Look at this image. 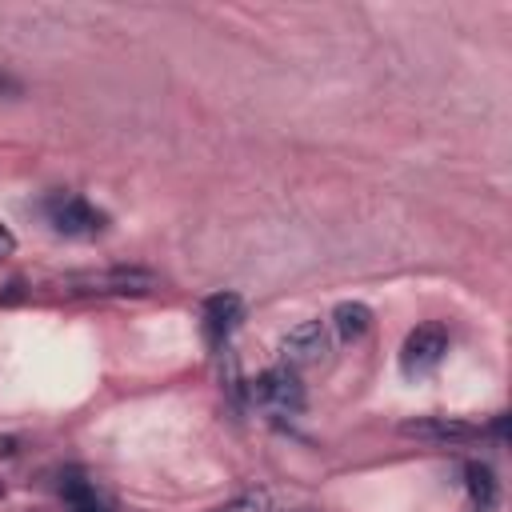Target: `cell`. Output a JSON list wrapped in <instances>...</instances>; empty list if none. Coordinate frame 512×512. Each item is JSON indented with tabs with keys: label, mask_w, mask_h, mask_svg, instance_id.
<instances>
[{
	"label": "cell",
	"mask_w": 512,
	"mask_h": 512,
	"mask_svg": "<svg viewBox=\"0 0 512 512\" xmlns=\"http://www.w3.org/2000/svg\"><path fill=\"white\" fill-rule=\"evenodd\" d=\"M280 352H284V364H292V368L320 364V360L328 356V328H324V320H304V324H296V328L284 336Z\"/></svg>",
	"instance_id": "277c9868"
},
{
	"label": "cell",
	"mask_w": 512,
	"mask_h": 512,
	"mask_svg": "<svg viewBox=\"0 0 512 512\" xmlns=\"http://www.w3.org/2000/svg\"><path fill=\"white\" fill-rule=\"evenodd\" d=\"M160 280L144 268H104V272H84L64 284L68 296H144Z\"/></svg>",
	"instance_id": "6da1fadb"
},
{
	"label": "cell",
	"mask_w": 512,
	"mask_h": 512,
	"mask_svg": "<svg viewBox=\"0 0 512 512\" xmlns=\"http://www.w3.org/2000/svg\"><path fill=\"white\" fill-rule=\"evenodd\" d=\"M48 220L60 236H76V240L104 232V212L92 208L84 196H56L52 208H48Z\"/></svg>",
	"instance_id": "3957f363"
},
{
	"label": "cell",
	"mask_w": 512,
	"mask_h": 512,
	"mask_svg": "<svg viewBox=\"0 0 512 512\" xmlns=\"http://www.w3.org/2000/svg\"><path fill=\"white\" fill-rule=\"evenodd\" d=\"M448 352V332L444 324H420L408 332L404 348H400V372L404 376H424L432 372Z\"/></svg>",
	"instance_id": "7a4b0ae2"
},
{
	"label": "cell",
	"mask_w": 512,
	"mask_h": 512,
	"mask_svg": "<svg viewBox=\"0 0 512 512\" xmlns=\"http://www.w3.org/2000/svg\"><path fill=\"white\" fill-rule=\"evenodd\" d=\"M16 252V236H12V228L0 220V260H8Z\"/></svg>",
	"instance_id": "8fae6325"
},
{
	"label": "cell",
	"mask_w": 512,
	"mask_h": 512,
	"mask_svg": "<svg viewBox=\"0 0 512 512\" xmlns=\"http://www.w3.org/2000/svg\"><path fill=\"white\" fill-rule=\"evenodd\" d=\"M212 512H268V496L264 492H244V496H236V500H228Z\"/></svg>",
	"instance_id": "30bf717a"
},
{
	"label": "cell",
	"mask_w": 512,
	"mask_h": 512,
	"mask_svg": "<svg viewBox=\"0 0 512 512\" xmlns=\"http://www.w3.org/2000/svg\"><path fill=\"white\" fill-rule=\"evenodd\" d=\"M240 312H244V300L236 296V292H216V296H208L204 300V340H208V348H220L228 336H232V328L240 324Z\"/></svg>",
	"instance_id": "52a82bcc"
},
{
	"label": "cell",
	"mask_w": 512,
	"mask_h": 512,
	"mask_svg": "<svg viewBox=\"0 0 512 512\" xmlns=\"http://www.w3.org/2000/svg\"><path fill=\"white\" fill-rule=\"evenodd\" d=\"M464 476H468L464 484H468V500H472V508H476V512H492V508H496V496H500L492 468H488V464H468Z\"/></svg>",
	"instance_id": "9c48e42d"
},
{
	"label": "cell",
	"mask_w": 512,
	"mask_h": 512,
	"mask_svg": "<svg viewBox=\"0 0 512 512\" xmlns=\"http://www.w3.org/2000/svg\"><path fill=\"white\" fill-rule=\"evenodd\" d=\"M256 400H264V404H272V408H280V412H300L304 408V388H300V380H296V372L288 368V364H280V368H268L260 380H256Z\"/></svg>",
	"instance_id": "8992f818"
},
{
	"label": "cell",
	"mask_w": 512,
	"mask_h": 512,
	"mask_svg": "<svg viewBox=\"0 0 512 512\" xmlns=\"http://www.w3.org/2000/svg\"><path fill=\"white\" fill-rule=\"evenodd\" d=\"M400 432L412 440H424V444H464V440L480 436L476 424L456 420V416H416V420H404Z\"/></svg>",
	"instance_id": "5b68a950"
},
{
	"label": "cell",
	"mask_w": 512,
	"mask_h": 512,
	"mask_svg": "<svg viewBox=\"0 0 512 512\" xmlns=\"http://www.w3.org/2000/svg\"><path fill=\"white\" fill-rule=\"evenodd\" d=\"M332 328L340 340H360L368 328H372V308L360 304V300H344L332 308Z\"/></svg>",
	"instance_id": "ba28073f"
},
{
	"label": "cell",
	"mask_w": 512,
	"mask_h": 512,
	"mask_svg": "<svg viewBox=\"0 0 512 512\" xmlns=\"http://www.w3.org/2000/svg\"><path fill=\"white\" fill-rule=\"evenodd\" d=\"M12 452H16V440L4 436V440H0V456H12Z\"/></svg>",
	"instance_id": "7c38bea8"
}]
</instances>
